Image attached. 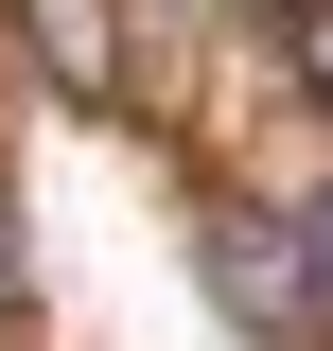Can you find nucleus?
I'll return each mask as SVG.
<instances>
[{
    "instance_id": "nucleus-4",
    "label": "nucleus",
    "mask_w": 333,
    "mask_h": 351,
    "mask_svg": "<svg viewBox=\"0 0 333 351\" xmlns=\"http://www.w3.org/2000/svg\"><path fill=\"white\" fill-rule=\"evenodd\" d=\"M0 334H18V228H0Z\"/></svg>"
},
{
    "instance_id": "nucleus-5",
    "label": "nucleus",
    "mask_w": 333,
    "mask_h": 351,
    "mask_svg": "<svg viewBox=\"0 0 333 351\" xmlns=\"http://www.w3.org/2000/svg\"><path fill=\"white\" fill-rule=\"evenodd\" d=\"M316 263H333V211H316Z\"/></svg>"
},
{
    "instance_id": "nucleus-1",
    "label": "nucleus",
    "mask_w": 333,
    "mask_h": 351,
    "mask_svg": "<svg viewBox=\"0 0 333 351\" xmlns=\"http://www.w3.org/2000/svg\"><path fill=\"white\" fill-rule=\"evenodd\" d=\"M193 281H210V316L246 351H316L333 334V263H316V228H281V211H193Z\"/></svg>"
},
{
    "instance_id": "nucleus-2",
    "label": "nucleus",
    "mask_w": 333,
    "mask_h": 351,
    "mask_svg": "<svg viewBox=\"0 0 333 351\" xmlns=\"http://www.w3.org/2000/svg\"><path fill=\"white\" fill-rule=\"evenodd\" d=\"M18 18V53H36L53 106H123L140 88V36H123V0H0Z\"/></svg>"
},
{
    "instance_id": "nucleus-3",
    "label": "nucleus",
    "mask_w": 333,
    "mask_h": 351,
    "mask_svg": "<svg viewBox=\"0 0 333 351\" xmlns=\"http://www.w3.org/2000/svg\"><path fill=\"white\" fill-rule=\"evenodd\" d=\"M281 71H298V88L333 106V0H281Z\"/></svg>"
}]
</instances>
